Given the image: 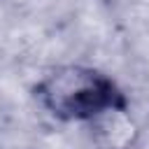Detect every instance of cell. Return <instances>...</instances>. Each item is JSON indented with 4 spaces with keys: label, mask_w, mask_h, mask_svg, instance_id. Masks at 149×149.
Returning <instances> with one entry per match:
<instances>
[{
    "label": "cell",
    "mask_w": 149,
    "mask_h": 149,
    "mask_svg": "<svg viewBox=\"0 0 149 149\" xmlns=\"http://www.w3.org/2000/svg\"><path fill=\"white\" fill-rule=\"evenodd\" d=\"M35 93L42 107L63 121H93L126 109L119 86L100 70L84 65H65L49 72Z\"/></svg>",
    "instance_id": "cell-1"
}]
</instances>
